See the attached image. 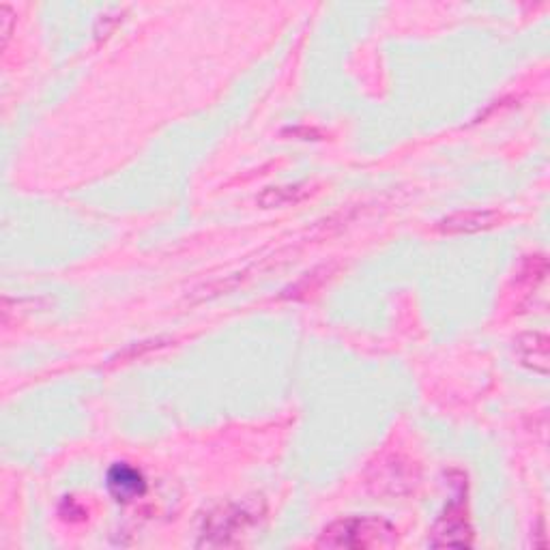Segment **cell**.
Instances as JSON below:
<instances>
[{
    "mask_svg": "<svg viewBox=\"0 0 550 550\" xmlns=\"http://www.w3.org/2000/svg\"><path fill=\"white\" fill-rule=\"evenodd\" d=\"M398 540L396 527L379 516H349L331 523L318 538L321 548H385Z\"/></svg>",
    "mask_w": 550,
    "mask_h": 550,
    "instance_id": "6da1fadb",
    "label": "cell"
},
{
    "mask_svg": "<svg viewBox=\"0 0 550 550\" xmlns=\"http://www.w3.org/2000/svg\"><path fill=\"white\" fill-rule=\"evenodd\" d=\"M263 514L265 510L258 503H224L205 518L198 546H235L241 535L258 525Z\"/></svg>",
    "mask_w": 550,
    "mask_h": 550,
    "instance_id": "7a4b0ae2",
    "label": "cell"
},
{
    "mask_svg": "<svg viewBox=\"0 0 550 550\" xmlns=\"http://www.w3.org/2000/svg\"><path fill=\"white\" fill-rule=\"evenodd\" d=\"M473 544V529L469 525L465 510V495H456L447 503L445 512L434 523L430 531V546H458L465 548Z\"/></svg>",
    "mask_w": 550,
    "mask_h": 550,
    "instance_id": "3957f363",
    "label": "cell"
},
{
    "mask_svg": "<svg viewBox=\"0 0 550 550\" xmlns=\"http://www.w3.org/2000/svg\"><path fill=\"white\" fill-rule=\"evenodd\" d=\"M106 486L114 501L119 503H132L147 492V480L140 469L127 465V462H117L112 465L106 475Z\"/></svg>",
    "mask_w": 550,
    "mask_h": 550,
    "instance_id": "277c9868",
    "label": "cell"
},
{
    "mask_svg": "<svg viewBox=\"0 0 550 550\" xmlns=\"http://www.w3.org/2000/svg\"><path fill=\"white\" fill-rule=\"evenodd\" d=\"M501 222V213L490 209H471L458 211L443 217L437 224L443 235H475L484 233V230L495 228Z\"/></svg>",
    "mask_w": 550,
    "mask_h": 550,
    "instance_id": "5b68a950",
    "label": "cell"
},
{
    "mask_svg": "<svg viewBox=\"0 0 550 550\" xmlns=\"http://www.w3.org/2000/svg\"><path fill=\"white\" fill-rule=\"evenodd\" d=\"M516 355L525 368L538 372L542 376L548 374V338L540 331L533 334H523L516 342Z\"/></svg>",
    "mask_w": 550,
    "mask_h": 550,
    "instance_id": "8992f818",
    "label": "cell"
},
{
    "mask_svg": "<svg viewBox=\"0 0 550 550\" xmlns=\"http://www.w3.org/2000/svg\"><path fill=\"white\" fill-rule=\"evenodd\" d=\"M312 194V185L308 183H293L280 187H267V190L258 196V205L263 209H280L299 205Z\"/></svg>",
    "mask_w": 550,
    "mask_h": 550,
    "instance_id": "52a82bcc",
    "label": "cell"
},
{
    "mask_svg": "<svg viewBox=\"0 0 550 550\" xmlns=\"http://www.w3.org/2000/svg\"><path fill=\"white\" fill-rule=\"evenodd\" d=\"M61 516H63L65 520H84V518H86V512H84L82 505H78L74 499L67 497V499L63 501V505H61Z\"/></svg>",
    "mask_w": 550,
    "mask_h": 550,
    "instance_id": "ba28073f",
    "label": "cell"
},
{
    "mask_svg": "<svg viewBox=\"0 0 550 550\" xmlns=\"http://www.w3.org/2000/svg\"><path fill=\"white\" fill-rule=\"evenodd\" d=\"M0 20H3V39L7 41L9 33H11V24H13V11H11V7H7V5L0 7Z\"/></svg>",
    "mask_w": 550,
    "mask_h": 550,
    "instance_id": "9c48e42d",
    "label": "cell"
}]
</instances>
